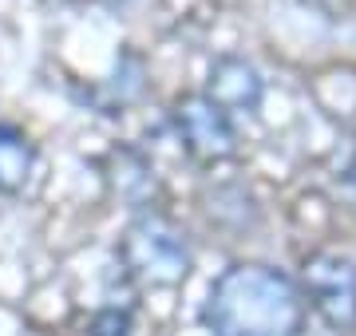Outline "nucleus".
I'll return each instance as SVG.
<instances>
[{"label":"nucleus","instance_id":"nucleus-7","mask_svg":"<svg viewBox=\"0 0 356 336\" xmlns=\"http://www.w3.org/2000/svg\"><path fill=\"white\" fill-rule=\"evenodd\" d=\"M131 333V317L127 312H115V309H103L95 317V336H127Z\"/></svg>","mask_w":356,"mask_h":336},{"label":"nucleus","instance_id":"nucleus-9","mask_svg":"<svg viewBox=\"0 0 356 336\" xmlns=\"http://www.w3.org/2000/svg\"><path fill=\"white\" fill-rule=\"evenodd\" d=\"M348 182H353V186H356V162H353V167H348Z\"/></svg>","mask_w":356,"mask_h":336},{"label":"nucleus","instance_id":"nucleus-8","mask_svg":"<svg viewBox=\"0 0 356 336\" xmlns=\"http://www.w3.org/2000/svg\"><path fill=\"white\" fill-rule=\"evenodd\" d=\"M309 4H317V8H332L337 0H309Z\"/></svg>","mask_w":356,"mask_h":336},{"label":"nucleus","instance_id":"nucleus-6","mask_svg":"<svg viewBox=\"0 0 356 336\" xmlns=\"http://www.w3.org/2000/svg\"><path fill=\"white\" fill-rule=\"evenodd\" d=\"M32 142L24 131L13 123H0V194H16L24 190L28 174H32Z\"/></svg>","mask_w":356,"mask_h":336},{"label":"nucleus","instance_id":"nucleus-3","mask_svg":"<svg viewBox=\"0 0 356 336\" xmlns=\"http://www.w3.org/2000/svg\"><path fill=\"white\" fill-rule=\"evenodd\" d=\"M301 297L337 333L356 328V265L341 253H313L301 265Z\"/></svg>","mask_w":356,"mask_h":336},{"label":"nucleus","instance_id":"nucleus-4","mask_svg":"<svg viewBox=\"0 0 356 336\" xmlns=\"http://www.w3.org/2000/svg\"><path fill=\"white\" fill-rule=\"evenodd\" d=\"M175 131L182 146H186V155L194 162H202V167H218V162H229V158L238 155V131H234V119L214 107L206 99L202 91H194V95H182L175 99Z\"/></svg>","mask_w":356,"mask_h":336},{"label":"nucleus","instance_id":"nucleus-2","mask_svg":"<svg viewBox=\"0 0 356 336\" xmlns=\"http://www.w3.org/2000/svg\"><path fill=\"white\" fill-rule=\"evenodd\" d=\"M119 265L139 289H175L191 273L186 233L159 210H139L119 237Z\"/></svg>","mask_w":356,"mask_h":336},{"label":"nucleus","instance_id":"nucleus-5","mask_svg":"<svg viewBox=\"0 0 356 336\" xmlns=\"http://www.w3.org/2000/svg\"><path fill=\"white\" fill-rule=\"evenodd\" d=\"M206 99L214 107H222L226 115H250L261 103V76L254 72V64H245L238 56H222L210 64V76H206Z\"/></svg>","mask_w":356,"mask_h":336},{"label":"nucleus","instance_id":"nucleus-1","mask_svg":"<svg viewBox=\"0 0 356 336\" xmlns=\"http://www.w3.org/2000/svg\"><path fill=\"white\" fill-rule=\"evenodd\" d=\"M202 324L214 336H301L305 297L289 273L238 261L210 285Z\"/></svg>","mask_w":356,"mask_h":336}]
</instances>
